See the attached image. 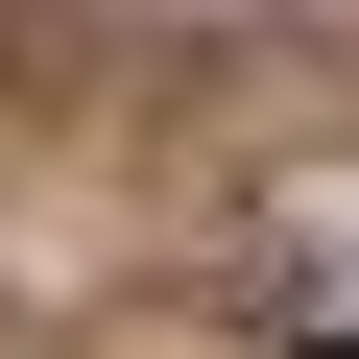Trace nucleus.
I'll use <instances>...</instances> for the list:
<instances>
[{
  "label": "nucleus",
  "instance_id": "1",
  "mask_svg": "<svg viewBox=\"0 0 359 359\" xmlns=\"http://www.w3.org/2000/svg\"><path fill=\"white\" fill-rule=\"evenodd\" d=\"M287 359H359V335H287Z\"/></svg>",
  "mask_w": 359,
  "mask_h": 359
}]
</instances>
